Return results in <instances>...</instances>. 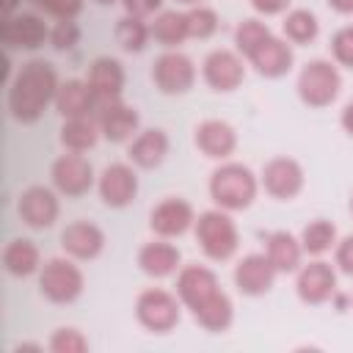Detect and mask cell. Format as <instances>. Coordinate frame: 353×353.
I'll use <instances>...</instances> for the list:
<instances>
[{"label": "cell", "instance_id": "6da1fadb", "mask_svg": "<svg viewBox=\"0 0 353 353\" xmlns=\"http://www.w3.org/2000/svg\"><path fill=\"white\" fill-rule=\"evenodd\" d=\"M176 295L204 331H212V334L226 331L234 320V306L229 295L221 290L218 276L204 265H185L179 270Z\"/></svg>", "mask_w": 353, "mask_h": 353}, {"label": "cell", "instance_id": "7a4b0ae2", "mask_svg": "<svg viewBox=\"0 0 353 353\" xmlns=\"http://www.w3.org/2000/svg\"><path fill=\"white\" fill-rule=\"evenodd\" d=\"M58 85L61 83L52 63L41 58L22 63V69L8 80V113L22 124L39 121L47 105L55 102Z\"/></svg>", "mask_w": 353, "mask_h": 353}, {"label": "cell", "instance_id": "3957f363", "mask_svg": "<svg viewBox=\"0 0 353 353\" xmlns=\"http://www.w3.org/2000/svg\"><path fill=\"white\" fill-rule=\"evenodd\" d=\"M256 190H259V182L254 171L243 163H223L210 176V199L226 212L251 207L256 199Z\"/></svg>", "mask_w": 353, "mask_h": 353}, {"label": "cell", "instance_id": "277c9868", "mask_svg": "<svg viewBox=\"0 0 353 353\" xmlns=\"http://www.w3.org/2000/svg\"><path fill=\"white\" fill-rule=\"evenodd\" d=\"M193 232H196V243L199 248L204 251L207 259L212 262H226L234 256L237 245H240V232L234 226V221L229 218L226 210L215 207V210H207L196 218L193 223Z\"/></svg>", "mask_w": 353, "mask_h": 353}, {"label": "cell", "instance_id": "5b68a950", "mask_svg": "<svg viewBox=\"0 0 353 353\" xmlns=\"http://www.w3.org/2000/svg\"><path fill=\"white\" fill-rule=\"evenodd\" d=\"M298 97L303 105L309 108H328L336 97H339V88H342V77H339V69L331 63V61H309L301 74H298Z\"/></svg>", "mask_w": 353, "mask_h": 353}, {"label": "cell", "instance_id": "8992f818", "mask_svg": "<svg viewBox=\"0 0 353 353\" xmlns=\"http://www.w3.org/2000/svg\"><path fill=\"white\" fill-rule=\"evenodd\" d=\"M39 290L52 303H72L83 292V270L72 259L55 256V259L41 265V270H39Z\"/></svg>", "mask_w": 353, "mask_h": 353}, {"label": "cell", "instance_id": "52a82bcc", "mask_svg": "<svg viewBox=\"0 0 353 353\" xmlns=\"http://www.w3.org/2000/svg\"><path fill=\"white\" fill-rule=\"evenodd\" d=\"M179 309H182V301H176V295H171V292H165L160 287L143 290L138 295V301H135L138 323L146 331H154V334L171 331L179 323Z\"/></svg>", "mask_w": 353, "mask_h": 353}, {"label": "cell", "instance_id": "ba28073f", "mask_svg": "<svg viewBox=\"0 0 353 353\" xmlns=\"http://www.w3.org/2000/svg\"><path fill=\"white\" fill-rule=\"evenodd\" d=\"M152 83L157 85L160 94H171V97L185 94L196 83V66L185 52L165 50L163 55H157V61L152 66Z\"/></svg>", "mask_w": 353, "mask_h": 353}, {"label": "cell", "instance_id": "9c48e42d", "mask_svg": "<svg viewBox=\"0 0 353 353\" xmlns=\"http://www.w3.org/2000/svg\"><path fill=\"white\" fill-rule=\"evenodd\" d=\"M50 176H52L55 190L69 196V199H77V196H83V193H88L94 188V168H91L88 157H83V152L61 154L52 163Z\"/></svg>", "mask_w": 353, "mask_h": 353}, {"label": "cell", "instance_id": "30bf717a", "mask_svg": "<svg viewBox=\"0 0 353 353\" xmlns=\"http://www.w3.org/2000/svg\"><path fill=\"white\" fill-rule=\"evenodd\" d=\"M259 182L268 196L279 201H290L303 190V168L292 157H273L262 165Z\"/></svg>", "mask_w": 353, "mask_h": 353}, {"label": "cell", "instance_id": "8fae6325", "mask_svg": "<svg viewBox=\"0 0 353 353\" xmlns=\"http://www.w3.org/2000/svg\"><path fill=\"white\" fill-rule=\"evenodd\" d=\"M47 39H50V28L39 14L30 11L11 14L0 25V41L6 44V50H36Z\"/></svg>", "mask_w": 353, "mask_h": 353}, {"label": "cell", "instance_id": "7c38bea8", "mask_svg": "<svg viewBox=\"0 0 353 353\" xmlns=\"http://www.w3.org/2000/svg\"><path fill=\"white\" fill-rule=\"evenodd\" d=\"M201 77L212 91H234L245 77L243 58L232 50H212L201 63Z\"/></svg>", "mask_w": 353, "mask_h": 353}, {"label": "cell", "instance_id": "4fadbf2b", "mask_svg": "<svg viewBox=\"0 0 353 353\" xmlns=\"http://www.w3.org/2000/svg\"><path fill=\"white\" fill-rule=\"evenodd\" d=\"M97 121H99V130H102V138L110 141V143H124V141H132L138 127H141V116L132 105H124L121 99H113V102H105V105H97Z\"/></svg>", "mask_w": 353, "mask_h": 353}, {"label": "cell", "instance_id": "5bb4252c", "mask_svg": "<svg viewBox=\"0 0 353 353\" xmlns=\"http://www.w3.org/2000/svg\"><path fill=\"white\" fill-rule=\"evenodd\" d=\"M17 212L22 218V223H28L30 229H50L58 221L61 204L55 190L44 188V185H30L28 190H22Z\"/></svg>", "mask_w": 353, "mask_h": 353}, {"label": "cell", "instance_id": "9a60e30c", "mask_svg": "<svg viewBox=\"0 0 353 353\" xmlns=\"http://www.w3.org/2000/svg\"><path fill=\"white\" fill-rule=\"evenodd\" d=\"M295 290H298V298L303 303H325L336 295V273L328 262L323 259H314L303 268H298V281H295Z\"/></svg>", "mask_w": 353, "mask_h": 353}, {"label": "cell", "instance_id": "2e32d148", "mask_svg": "<svg viewBox=\"0 0 353 353\" xmlns=\"http://www.w3.org/2000/svg\"><path fill=\"white\" fill-rule=\"evenodd\" d=\"M97 190H99V199H102L108 207H127V204H132V199L138 196V176H135V168L127 165V163H110V165L99 174Z\"/></svg>", "mask_w": 353, "mask_h": 353}, {"label": "cell", "instance_id": "e0dca14e", "mask_svg": "<svg viewBox=\"0 0 353 353\" xmlns=\"http://www.w3.org/2000/svg\"><path fill=\"white\" fill-rule=\"evenodd\" d=\"M196 223V212H193V207L185 201V199H176V196H168V199H163L154 210H152V215H149V226H152V232L154 234H160V237H179V234H185L190 226Z\"/></svg>", "mask_w": 353, "mask_h": 353}, {"label": "cell", "instance_id": "ac0fdd59", "mask_svg": "<svg viewBox=\"0 0 353 353\" xmlns=\"http://www.w3.org/2000/svg\"><path fill=\"white\" fill-rule=\"evenodd\" d=\"M276 268L268 259V254H248L234 265V287L243 295H265L276 281Z\"/></svg>", "mask_w": 353, "mask_h": 353}, {"label": "cell", "instance_id": "d6986e66", "mask_svg": "<svg viewBox=\"0 0 353 353\" xmlns=\"http://www.w3.org/2000/svg\"><path fill=\"white\" fill-rule=\"evenodd\" d=\"M196 149L210 160H226L237 149V132L229 121L221 119H204L193 132Z\"/></svg>", "mask_w": 353, "mask_h": 353}, {"label": "cell", "instance_id": "ffe728a7", "mask_svg": "<svg viewBox=\"0 0 353 353\" xmlns=\"http://www.w3.org/2000/svg\"><path fill=\"white\" fill-rule=\"evenodd\" d=\"M61 248L72 259H94L105 248V234L91 221H74L61 232Z\"/></svg>", "mask_w": 353, "mask_h": 353}, {"label": "cell", "instance_id": "44dd1931", "mask_svg": "<svg viewBox=\"0 0 353 353\" xmlns=\"http://www.w3.org/2000/svg\"><path fill=\"white\" fill-rule=\"evenodd\" d=\"M248 61L254 63V69H256L262 77H284V74L292 69L295 52H292V44H290L287 39L270 36L268 41H262V44L248 55Z\"/></svg>", "mask_w": 353, "mask_h": 353}, {"label": "cell", "instance_id": "7402d4cb", "mask_svg": "<svg viewBox=\"0 0 353 353\" xmlns=\"http://www.w3.org/2000/svg\"><path fill=\"white\" fill-rule=\"evenodd\" d=\"M88 85L97 97V105H105V102H113V99H121V88H124V69L116 58H97L91 66H88Z\"/></svg>", "mask_w": 353, "mask_h": 353}, {"label": "cell", "instance_id": "603a6c76", "mask_svg": "<svg viewBox=\"0 0 353 353\" xmlns=\"http://www.w3.org/2000/svg\"><path fill=\"white\" fill-rule=\"evenodd\" d=\"M182 265V254L174 243H168L165 237L160 240H152V243H143L141 251H138V268L152 276V279H165V276H174Z\"/></svg>", "mask_w": 353, "mask_h": 353}, {"label": "cell", "instance_id": "cb8c5ba5", "mask_svg": "<svg viewBox=\"0 0 353 353\" xmlns=\"http://www.w3.org/2000/svg\"><path fill=\"white\" fill-rule=\"evenodd\" d=\"M168 154V135L165 130L160 127H149V130H141L132 141H130V149H127V157L132 165L138 168H157Z\"/></svg>", "mask_w": 353, "mask_h": 353}, {"label": "cell", "instance_id": "d4e9b609", "mask_svg": "<svg viewBox=\"0 0 353 353\" xmlns=\"http://www.w3.org/2000/svg\"><path fill=\"white\" fill-rule=\"evenodd\" d=\"M52 105L63 119L94 116L97 113V97H94L88 80H66V83H61Z\"/></svg>", "mask_w": 353, "mask_h": 353}, {"label": "cell", "instance_id": "484cf974", "mask_svg": "<svg viewBox=\"0 0 353 353\" xmlns=\"http://www.w3.org/2000/svg\"><path fill=\"white\" fill-rule=\"evenodd\" d=\"M265 254L268 259L273 262V268L279 273H292L301 268V259H303V245L295 234L290 232H273L268 234L265 240Z\"/></svg>", "mask_w": 353, "mask_h": 353}, {"label": "cell", "instance_id": "4316f807", "mask_svg": "<svg viewBox=\"0 0 353 353\" xmlns=\"http://www.w3.org/2000/svg\"><path fill=\"white\" fill-rule=\"evenodd\" d=\"M3 268H6V273L17 276V279H25V276H33L36 270H41V254H39L36 243L25 240V237L11 240L3 248Z\"/></svg>", "mask_w": 353, "mask_h": 353}, {"label": "cell", "instance_id": "83f0119b", "mask_svg": "<svg viewBox=\"0 0 353 353\" xmlns=\"http://www.w3.org/2000/svg\"><path fill=\"white\" fill-rule=\"evenodd\" d=\"M99 135L102 130L97 116H74V119H66L61 127V143L69 152H88L99 141Z\"/></svg>", "mask_w": 353, "mask_h": 353}, {"label": "cell", "instance_id": "f1b7e54d", "mask_svg": "<svg viewBox=\"0 0 353 353\" xmlns=\"http://www.w3.org/2000/svg\"><path fill=\"white\" fill-rule=\"evenodd\" d=\"M149 30H152L154 41H160L163 47L171 50L176 44H182L185 39H190L188 36V11H160L154 17V22L149 25Z\"/></svg>", "mask_w": 353, "mask_h": 353}, {"label": "cell", "instance_id": "f546056e", "mask_svg": "<svg viewBox=\"0 0 353 353\" xmlns=\"http://www.w3.org/2000/svg\"><path fill=\"white\" fill-rule=\"evenodd\" d=\"M281 33L290 44H312L320 33V22L309 8H292L281 22Z\"/></svg>", "mask_w": 353, "mask_h": 353}, {"label": "cell", "instance_id": "4dcf8cb0", "mask_svg": "<svg viewBox=\"0 0 353 353\" xmlns=\"http://www.w3.org/2000/svg\"><path fill=\"white\" fill-rule=\"evenodd\" d=\"M301 245H303V254H312V256H323L325 251H331L336 245V226L325 218H314L303 226L301 232Z\"/></svg>", "mask_w": 353, "mask_h": 353}, {"label": "cell", "instance_id": "1f68e13d", "mask_svg": "<svg viewBox=\"0 0 353 353\" xmlns=\"http://www.w3.org/2000/svg\"><path fill=\"white\" fill-rule=\"evenodd\" d=\"M113 36H116V41H119L121 50H127V52H141V50L146 47V41H149L152 30H149L146 19L132 17V14H124V17L116 22Z\"/></svg>", "mask_w": 353, "mask_h": 353}, {"label": "cell", "instance_id": "d6a6232c", "mask_svg": "<svg viewBox=\"0 0 353 353\" xmlns=\"http://www.w3.org/2000/svg\"><path fill=\"white\" fill-rule=\"evenodd\" d=\"M273 33H270V28L262 22V19H243L240 25H237V30H234V44H237V52L243 55V58H248L262 41H268Z\"/></svg>", "mask_w": 353, "mask_h": 353}, {"label": "cell", "instance_id": "836d02e7", "mask_svg": "<svg viewBox=\"0 0 353 353\" xmlns=\"http://www.w3.org/2000/svg\"><path fill=\"white\" fill-rule=\"evenodd\" d=\"M218 30V14L210 6H196L188 11V36L190 39H210Z\"/></svg>", "mask_w": 353, "mask_h": 353}, {"label": "cell", "instance_id": "e575fe53", "mask_svg": "<svg viewBox=\"0 0 353 353\" xmlns=\"http://www.w3.org/2000/svg\"><path fill=\"white\" fill-rule=\"evenodd\" d=\"M50 350L52 353H83L88 350V339L77 328H58L50 339Z\"/></svg>", "mask_w": 353, "mask_h": 353}, {"label": "cell", "instance_id": "d590c367", "mask_svg": "<svg viewBox=\"0 0 353 353\" xmlns=\"http://www.w3.org/2000/svg\"><path fill=\"white\" fill-rule=\"evenodd\" d=\"M80 41V28L74 19H58L52 28H50V44L55 50H72L74 44Z\"/></svg>", "mask_w": 353, "mask_h": 353}, {"label": "cell", "instance_id": "8d00e7d4", "mask_svg": "<svg viewBox=\"0 0 353 353\" xmlns=\"http://www.w3.org/2000/svg\"><path fill=\"white\" fill-rule=\"evenodd\" d=\"M331 52H334V61L353 69V28H342L334 33L331 39Z\"/></svg>", "mask_w": 353, "mask_h": 353}, {"label": "cell", "instance_id": "74e56055", "mask_svg": "<svg viewBox=\"0 0 353 353\" xmlns=\"http://www.w3.org/2000/svg\"><path fill=\"white\" fill-rule=\"evenodd\" d=\"M36 8L58 17V19H74L83 11V0H28Z\"/></svg>", "mask_w": 353, "mask_h": 353}, {"label": "cell", "instance_id": "f35d334b", "mask_svg": "<svg viewBox=\"0 0 353 353\" xmlns=\"http://www.w3.org/2000/svg\"><path fill=\"white\" fill-rule=\"evenodd\" d=\"M336 268L345 273V276H353V234L342 237L336 243Z\"/></svg>", "mask_w": 353, "mask_h": 353}, {"label": "cell", "instance_id": "ab89813d", "mask_svg": "<svg viewBox=\"0 0 353 353\" xmlns=\"http://www.w3.org/2000/svg\"><path fill=\"white\" fill-rule=\"evenodd\" d=\"M121 6H124V11H127V14H132V17H141V19H146L149 14L160 11L163 0H121Z\"/></svg>", "mask_w": 353, "mask_h": 353}, {"label": "cell", "instance_id": "60d3db41", "mask_svg": "<svg viewBox=\"0 0 353 353\" xmlns=\"http://www.w3.org/2000/svg\"><path fill=\"white\" fill-rule=\"evenodd\" d=\"M292 0H251V8L262 17H273V14H284L290 8Z\"/></svg>", "mask_w": 353, "mask_h": 353}, {"label": "cell", "instance_id": "b9f144b4", "mask_svg": "<svg viewBox=\"0 0 353 353\" xmlns=\"http://www.w3.org/2000/svg\"><path fill=\"white\" fill-rule=\"evenodd\" d=\"M339 121H342V130L353 138V102H347V105H345V110H342Z\"/></svg>", "mask_w": 353, "mask_h": 353}, {"label": "cell", "instance_id": "7bdbcfd3", "mask_svg": "<svg viewBox=\"0 0 353 353\" xmlns=\"http://www.w3.org/2000/svg\"><path fill=\"white\" fill-rule=\"evenodd\" d=\"M336 14H353V0H325Z\"/></svg>", "mask_w": 353, "mask_h": 353}, {"label": "cell", "instance_id": "ee69618b", "mask_svg": "<svg viewBox=\"0 0 353 353\" xmlns=\"http://www.w3.org/2000/svg\"><path fill=\"white\" fill-rule=\"evenodd\" d=\"M17 6H19V0H3V3H0L3 19H6V17H11V14H17Z\"/></svg>", "mask_w": 353, "mask_h": 353}, {"label": "cell", "instance_id": "f6af8a7d", "mask_svg": "<svg viewBox=\"0 0 353 353\" xmlns=\"http://www.w3.org/2000/svg\"><path fill=\"white\" fill-rule=\"evenodd\" d=\"M99 6H108V3H116V0H97Z\"/></svg>", "mask_w": 353, "mask_h": 353}, {"label": "cell", "instance_id": "bcb514c9", "mask_svg": "<svg viewBox=\"0 0 353 353\" xmlns=\"http://www.w3.org/2000/svg\"><path fill=\"white\" fill-rule=\"evenodd\" d=\"M350 212H353V199H350Z\"/></svg>", "mask_w": 353, "mask_h": 353}, {"label": "cell", "instance_id": "7dc6e473", "mask_svg": "<svg viewBox=\"0 0 353 353\" xmlns=\"http://www.w3.org/2000/svg\"><path fill=\"white\" fill-rule=\"evenodd\" d=\"M182 3H196V0H182Z\"/></svg>", "mask_w": 353, "mask_h": 353}, {"label": "cell", "instance_id": "c3c4849f", "mask_svg": "<svg viewBox=\"0 0 353 353\" xmlns=\"http://www.w3.org/2000/svg\"><path fill=\"white\" fill-rule=\"evenodd\" d=\"M350 28H353V25H350Z\"/></svg>", "mask_w": 353, "mask_h": 353}]
</instances>
